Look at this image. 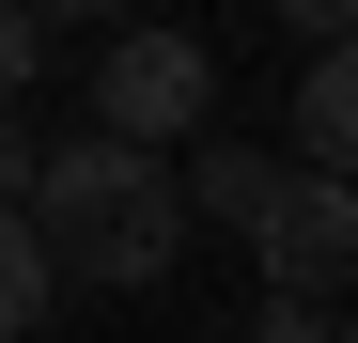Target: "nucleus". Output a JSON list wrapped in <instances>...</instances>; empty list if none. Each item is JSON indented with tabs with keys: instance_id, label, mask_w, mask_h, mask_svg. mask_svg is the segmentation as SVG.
Listing matches in <instances>:
<instances>
[{
	"instance_id": "obj_1",
	"label": "nucleus",
	"mask_w": 358,
	"mask_h": 343,
	"mask_svg": "<svg viewBox=\"0 0 358 343\" xmlns=\"http://www.w3.org/2000/svg\"><path fill=\"white\" fill-rule=\"evenodd\" d=\"M16 218H31L47 281H94V297H156L171 250H187V188H171V156H156V141H109V125L47 141L31 188H16Z\"/></svg>"
},
{
	"instance_id": "obj_2",
	"label": "nucleus",
	"mask_w": 358,
	"mask_h": 343,
	"mask_svg": "<svg viewBox=\"0 0 358 343\" xmlns=\"http://www.w3.org/2000/svg\"><path fill=\"white\" fill-rule=\"evenodd\" d=\"M94 125L187 156V141L218 125V47H203V31H109V63H94Z\"/></svg>"
},
{
	"instance_id": "obj_3",
	"label": "nucleus",
	"mask_w": 358,
	"mask_h": 343,
	"mask_svg": "<svg viewBox=\"0 0 358 343\" xmlns=\"http://www.w3.org/2000/svg\"><path fill=\"white\" fill-rule=\"evenodd\" d=\"M250 265H265V297H343L358 281V188L280 156V188L250 203Z\"/></svg>"
},
{
	"instance_id": "obj_4",
	"label": "nucleus",
	"mask_w": 358,
	"mask_h": 343,
	"mask_svg": "<svg viewBox=\"0 0 358 343\" xmlns=\"http://www.w3.org/2000/svg\"><path fill=\"white\" fill-rule=\"evenodd\" d=\"M280 141H296V172H343V156H358V63H343V47H312V78H296Z\"/></svg>"
},
{
	"instance_id": "obj_5",
	"label": "nucleus",
	"mask_w": 358,
	"mask_h": 343,
	"mask_svg": "<svg viewBox=\"0 0 358 343\" xmlns=\"http://www.w3.org/2000/svg\"><path fill=\"white\" fill-rule=\"evenodd\" d=\"M171 188H187L203 218H234V234H250V203L280 188V156H265V141H203V156H171Z\"/></svg>"
},
{
	"instance_id": "obj_6",
	"label": "nucleus",
	"mask_w": 358,
	"mask_h": 343,
	"mask_svg": "<svg viewBox=\"0 0 358 343\" xmlns=\"http://www.w3.org/2000/svg\"><path fill=\"white\" fill-rule=\"evenodd\" d=\"M47 297H63V281H47V250H31V218L0 203V343H31V328H47Z\"/></svg>"
},
{
	"instance_id": "obj_7",
	"label": "nucleus",
	"mask_w": 358,
	"mask_h": 343,
	"mask_svg": "<svg viewBox=\"0 0 358 343\" xmlns=\"http://www.w3.org/2000/svg\"><path fill=\"white\" fill-rule=\"evenodd\" d=\"M250 343H343V297H265Z\"/></svg>"
},
{
	"instance_id": "obj_8",
	"label": "nucleus",
	"mask_w": 358,
	"mask_h": 343,
	"mask_svg": "<svg viewBox=\"0 0 358 343\" xmlns=\"http://www.w3.org/2000/svg\"><path fill=\"white\" fill-rule=\"evenodd\" d=\"M31 63H47V31H31V0H0V109H31Z\"/></svg>"
},
{
	"instance_id": "obj_9",
	"label": "nucleus",
	"mask_w": 358,
	"mask_h": 343,
	"mask_svg": "<svg viewBox=\"0 0 358 343\" xmlns=\"http://www.w3.org/2000/svg\"><path fill=\"white\" fill-rule=\"evenodd\" d=\"M280 31H296V47H343V31H358V0H280Z\"/></svg>"
},
{
	"instance_id": "obj_10",
	"label": "nucleus",
	"mask_w": 358,
	"mask_h": 343,
	"mask_svg": "<svg viewBox=\"0 0 358 343\" xmlns=\"http://www.w3.org/2000/svg\"><path fill=\"white\" fill-rule=\"evenodd\" d=\"M31 156H47V141L16 125V109H0V203H16V188H31Z\"/></svg>"
},
{
	"instance_id": "obj_11",
	"label": "nucleus",
	"mask_w": 358,
	"mask_h": 343,
	"mask_svg": "<svg viewBox=\"0 0 358 343\" xmlns=\"http://www.w3.org/2000/svg\"><path fill=\"white\" fill-rule=\"evenodd\" d=\"M31 16H109V0H31Z\"/></svg>"
}]
</instances>
